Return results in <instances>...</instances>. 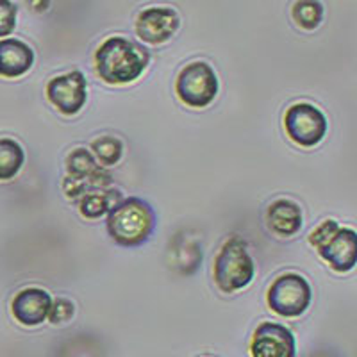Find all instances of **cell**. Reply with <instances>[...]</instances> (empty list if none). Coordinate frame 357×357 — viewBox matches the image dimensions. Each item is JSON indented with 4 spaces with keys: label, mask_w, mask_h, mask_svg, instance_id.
Masks as SVG:
<instances>
[{
    "label": "cell",
    "mask_w": 357,
    "mask_h": 357,
    "mask_svg": "<svg viewBox=\"0 0 357 357\" xmlns=\"http://www.w3.org/2000/svg\"><path fill=\"white\" fill-rule=\"evenodd\" d=\"M266 227L277 238H293L302 231V207L289 199H277L273 200L266 209Z\"/></svg>",
    "instance_id": "obj_13"
},
{
    "label": "cell",
    "mask_w": 357,
    "mask_h": 357,
    "mask_svg": "<svg viewBox=\"0 0 357 357\" xmlns=\"http://www.w3.org/2000/svg\"><path fill=\"white\" fill-rule=\"evenodd\" d=\"M122 200V191L118 188H97V190L86 191L77 200V209L82 218L98 220L107 216V213Z\"/></svg>",
    "instance_id": "obj_15"
},
{
    "label": "cell",
    "mask_w": 357,
    "mask_h": 357,
    "mask_svg": "<svg viewBox=\"0 0 357 357\" xmlns=\"http://www.w3.org/2000/svg\"><path fill=\"white\" fill-rule=\"evenodd\" d=\"M158 225L152 206L139 197L122 199L107 213L106 229L111 240L120 247H139L151 240Z\"/></svg>",
    "instance_id": "obj_2"
},
{
    "label": "cell",
    "mask_w": 357,
    "mask_h": 357,
    "mask_svg": "<svg viewBox=\"0 0 357 357\" xmlns=\"http://www.w3.org/2000/svg\"><path fill=\"white\" fill-rule=\"evenodd\" d=\"M324 4L320 0H296L291 8V18L304 31H314L324 20Z\"/></svg>",
    "instance_id": "obj_18"
},
{
    "label": "cell",
    "mask_w": 357,
    "mask_h": 357,
    "mask_svg": "<svg viewBox=\"0 0 357 357\" xmlns=\"http://www.w3.org/2000/svg\"><path fill=\"white\" fill-rule=\"evenodd\" d=\"M252 357H295V336L286 325L264 321L250 341Z\"/></svg>",
    "instance_id": "obj_11"
},
{
    "label": "cell",
    "mask_w": 357,
    "mask_h": 357,
    "mask_svg": "<svg viewBox=\"0 0 357 357\" xmlns=\"http://www.w3.org/2000/svg\"><path fill=\"white\" fill-rule=\"evenodd\" d=\"M286 136L295 145L312 149L320 145L329 130L327 116L320 107L309 102H296L289 106L284 113Z\"/></svg>",
    "instance_id": "obj_7"
},
{
    "label": "cell",
    "mask_w": 357,
    "mask_h": 357,
    "mask_svg": "<svg viewBox=\"0 0 357 357\" xmlns=\"http://www.w3.org/2000/svg\"><path fill=\"white\" fill-rule=\"evenodd\" d=\"M314 250L337 273L354 270L357 263V234L350 227H337Z\"/></svg>",
    "instance_id": "obj_10"
},
{
    "label": "cell",
    "mask_w": 357,
    "mask_h": 357,
    "mask_svg": "<svg viewBox=\"0 0 357 357\" xmlns=\"http://www.w3.org/2000/svg\"><path fill=\"white\" fill-rule=\"evenodd\" d=\"M113 181L109 172L100 167L93 154L82 146L66 155V177L63 178V193L68 200H79L86 191L107 188Z\"/></svg>",
    "instance_id": "obj_4"
},
{
    "label": "cell",
    "mask_w": 357,
    "mask_h": 357,
    "mask_svg": "<svg viewBox=\"0 0 357 357\" xmlns=\"http://www.w3.org/2000/svg\"><path fill=\"white\" fill-rule=\"evenodd\" d=\"M95 72L106 84L123 86L138 81L151 63L143 45L126 36H109L95 50Z\"/></svg>",
    "instance_id": "obj_1"
},
{
    "label": "cell",
    "mask_w": 357,
    "mask_h": 357,
    "mask_svg": "<svg viewBox=\"0 0 357 357\" xmlns=\"http://www.w3.org/2000/svg\"><path fill=\"white\" fill-rule=\"evenodd\" d=\"M18 8L13 0H0V38H6L17 27Z\"/></svg>",
    "instance_id": "obj_19"
},
{
    "label": "cell",
    "mask_w": 357,
    "mask_h": 357,
    "mask_svg": "<svg viewBox=\"0 0 357 357\" xmlns=\"http://www.w3.org/2000/svg\"><path fill=\"white\" fill-rule=\"evenodd\" d=\"M75 314V305H73L72 301L68 298H56L52 301V307H50L49 312V320L52 324H66L70 321Z\"/></svg>",
    "instance_id": "obj_20"
},
{
    "label": "cell",
    "mask_w": 357,
    "mask_h": 357,
    "mask_svg": "<svg viewBox=\"0 0 357 357\" xmlns=\"http://www.w3.org/2000/svg\"><path fill=\"white\" fill-rule=\"evenodd\" d=\"M256 277V263L247 241L231 236L223 241L213 263V280L222 293H236L247 288Z\"/></svg>",
    "instance_id": "obj_3"
},
{
    "label": "cell",
    "mask_w": 357,
    "mask_h": 357,
    "mask_svg": "<svg viewBox=\"0 0 357 357\" xmlns=\"http://www.w3.org/2000/svg\"><path fill=\"white\" fill-rule=\"evenodd\" d=\"M220 81L215 68L206 61L188 63L175 79V93L184 106L204 109L218 97Z\"/></svg>",
    "instance_id": "obj_5"
},
{
    "label": "cell",
    "mask_w": 357,
    "mask_h": 357,
    "mask_svg": "<svg viewBox=\"0 0 357 357\" xmlns=\"http://www.w3.org/2000/svg\"><path fill=\"white\" fill-rule=\"evenodd\" d=\"M25 165L24 146L13 138H0V183L11 181Z\"/></svg>",
    "instance_id": "obj_16"
},
{
    "label": "cell",
    "mask_w": 357,
    "mask_h": 357,
    "mask_svg": "<svg viewBox=\"0 0 357 357\" xmlns=\"http://www.w3.org/2000/svg\"><path fill=\"white\" fill-rule=\"evenodd\" d=\"M34 50L18 38L0 40V77L18 79L33 68Z\"/></svg>",
    "instance_id": "obj_14"
},
{
    "label": "cell",
    "mask_w": 357,
    "mask_h": 357,
    "mask_svg": "<svg viewBox=\"0 0 357 357\" xmlns=\"http://www.w3.org/2000/svg\"><path fill=\"white\" fill-rule=\"evenodd\" d=\"M52 307V296L43 288H24L11 301V312L18 324L25 327H36L49 318Z\"/></svg>",
    "instance_id": "obj_12"
},
{
    "label": "cell",
    "mask_w": 357,
    "mask_h": 357,
    "mask_svg": "<svg viewBox=\"0 0 357 357\" xmlns=\"http://www.w3.org/2000/svg\"><path fill=\"white\" fill-rule=\"evenodd\" d=\"M312 301V289L304 275L286 272L275 277L266 293V302L273 312L284 318L304 314Z\"/></svg>",
    "instance_id": "obj_6"
},
{
    "label": "cell",
    "mask_w": 357,
    "mask_h": 357,
    "mask_svg": "<svg viewBox=\"0 0 357 357\" xmlns=\"http://www.w3.org/2000/svg\"><path fill=\"white\" fill-rule=\"evenodd\" d=\"M45 95L59 113L73 116L81 113L88 102V81L81 70H72L50 79L45 88Z\"/></svg>",
    "instance_id": "obj_8"
},
{
    "label": "cell",
    "mask_w": 357,
    "mask_h": 357,
    "mask_svg": "<svg viewBox=\"0 0 357 357\" xmlns=\"http://www.w3.org/2000/svg\"><path fill=\"white\" fill-rule=\"evenodd\" d=\"M123 151L126 149H123L122 139L116 138V136H100V138L93 139L91 146H89V152L93 154L98 165L104 168L114 167L122 161Z\"/></svg>",
    "instance_id": "obj_17"
},
{
    "label": "cell",
    "mask_w": 357,
    "mask_h": 357,
    "mask_svg": "<svg viewBox=\"0 0 357 357\" xmlns=\"http://www.w3.org/2000/svg\"><path fill=\"white\" fill-rule=\"evenodd\" d=\"M181 27L177 11L167 6H151L136 18V34L149 45H162L170 41Z\"/></svg>",
    "instance_id": "obj_9"
}]
</instances>
